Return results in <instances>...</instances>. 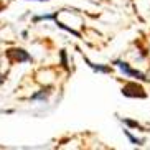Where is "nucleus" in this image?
<instances>
[{
    "label": "nucleus",
    "mask_w": 150,
    "mask_h": 150,
    "mask_svg": "<svg viewBox=\"0 0 150 150\" xmlns=\"http://www.w3.org/2000/svg\"><path fill=\"white\" fill-rule=\"evenodd\" d=\"M115 64L122 69V73L125 76H132V78H137V79H142V81H145L147 78L142 73H139V71H135V69H132V68H129V64L127 63H122V61H115Z\"/></svg>",
    "instance_id": "obj_1"
},
{
    "label": "nucleus",
    "mask_w": 150,
    "mask_h": 150,
    "mask_svg": "<svg viewBox=\"0 0 150 150\" xmlns=\"http://www.w3.org/2000/svg\"><path fill=\"white\" fill-rule=\"evenodd\" d=\"M40 2H46V0H40Z\"/></svg>",
    "instance_id": "obj_2"
}]
</instances>
